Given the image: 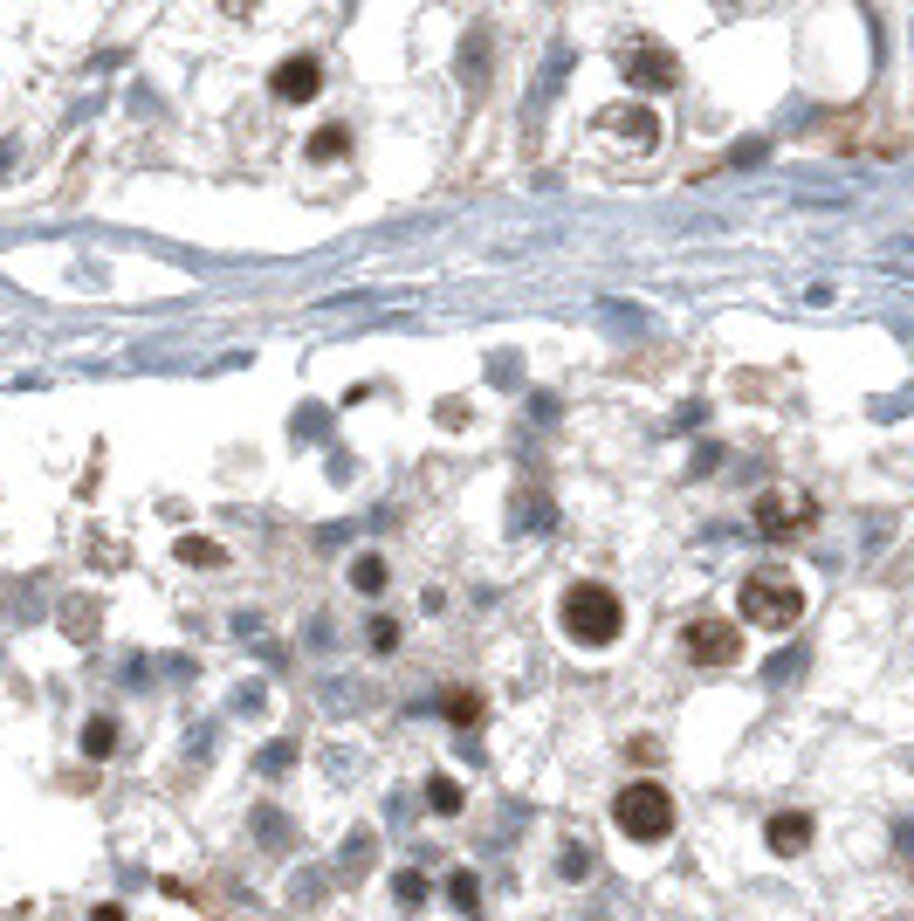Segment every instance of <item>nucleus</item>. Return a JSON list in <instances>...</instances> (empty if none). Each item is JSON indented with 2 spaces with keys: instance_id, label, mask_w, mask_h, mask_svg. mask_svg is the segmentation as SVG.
<instances>
[{
  "instance_id": "17",
  "label": "nucleus",
  "mask_w": 914,
  "mask_h": 921,
  "mask_svg": "<svg viewBox=\"0 0 914 921\" xmlns=\"http://www.w3.org/2000/svg\"><path fill=\"white\" fill-rule=\"evenodd\" d=\"M392 901H399V908H420V901H427V874H413V866H406V874H392Z\"/></svg>"
},
{
  "instance_id": "18",
  "label": "nucleus",
  "mask_w": 914,
  "mask_h": 921,
  "mask_svg": "<svg viewBox=\"0 0 914 921\" xmlns=\"http://www.w3.org/2000/svg\"><path fill=\"white\" fill-rule=\"evenodd\" d=\"M372 647L392 653V647H399V626H392V619H372Z\"/></svg>"
},
{
  "instance_id": "16",
  "label": "nucleus",
  "mask_w": 914,
  "mask_h": 921,
  "mask_svg": "<svg viewBox=\"0 0 914 921\" xmlns=\"http://www.w3.org/2000/svg\"><path fill=\"white\" fill-rule=\"evenodd\" d=\"M427 805H433L440 818H454V811H461V784H454V777H427Z\"/></svg>"
},
{
  "instance_id": "15",
  "label": "nucleus",
  "mask_w": 914,
  "mask_h": 921,
  "mask_svg": "<svg viewBox=\"0 0 914 921\" xmlns=\"http://www.w3.org/2000/svg\"><path fill=\"white\" fill-rule=\"evenodd\" d=\"M351 584H358L364 599H379V592H385V557H372V550H364L358 565H351Z\"/></svg>"
},
{
  "instance_id": "11",
  "label": "nucleus",
  "mask_w": 914,
  "mask_h": 921,
  "mask_svg": "<svg viewBox=\"0 0 914 921\" xmlns=\"http://www.w3.org/2000/svg\"><path fill=\"white\" fill-rule=\"evenodd\" d=\"M448 908H454V914H482V874L454 866V874H448Z\"/></svg>"
},
{
  "instance_id": "14",
  "label": "nucleus",
  "mask_w": 914,
  "mask_h": 921,
  "mask_svg": "<svg viewBox=\"0 0 914 921\" xmlns=\"http://www.w3.org/2000/svg\"><path fill=\"white\" fill-rule=\"evenodd\" d=\"M606 124H612V132H625V138H633V145H640V151H646V145H653V138H661V124H653V117H646V111H640V104H633V111H625V117H606Z\"/></svg>"
},
{
  "instance_id": "12",
  "label": "nucleus",
  "mask_w": 914,
  "mask_h": 921,
  "mask_svg": "<svg viewBox=\"0 0 914 921\" xmlns=\"http://www.w3.org/2000/svg\"><path fill=\"white\" fill-rule=\"evenodd\" d=\"M440 715H448L454 729H475L482 723V695L475 687H448V695H440Z\"/></svg>"
},
{
  "instance_id": "13",
  "label": "nucleus",
  "mask_w": 914,
  "mask_h": 921,
  "mask_svg": "<svg viewBox=\"0 0 914 921\" xmlns=\"http://www.w3.org/2000/svg\"><path fill=\"white\" fill-rule=\"evenodd\" d=\"M179 565H193V571H221V565H227V550L214 544V536H179Z\"/></svg>"
},
{
  "instance_id": "3",
  "label": "nucleus",
  "mask_w": 914,
  "mask_h": 921,
  "mask_svg": "<svg viewBox=\"0 0 914 921\" xmlns=\"http://www.w3.org/2000/svg\"><path fill=\"white\" fill-rule=\"evenodd\" d=\"M743 619H749V626H770V633L798 626V619H804V584H798V578H783V571H756V578H743Z\"/></svg>"
},
{
  "instance_id": "4",
  "label": "nucleus",
  "mask_w": 914,
  "mask_h": 921,
  "mask_svg": "<svg viewBox=\"0 0 914 921\" xmlns=\"http://www.w3.org/2000/svg\"><path fill=\"white\" fill-rule=\"evenodd\" d=\"M681 647H688L695 668H736V660H743V626L722 619V612H701V619H688Z\"/></svg>"
},
{
  "instance_id": "10",
  "label": "nucleus",
  "mask_w": 914,
  "mask_h": 921,
  "mask_svg": "<svg viewBox=\"0 0 914 921\" xmlns=\"http://www.w3.org/2000/svg\"><path fill=\"white\" fill-rule=\"evenodd\" d=\"M345 151H351V132H345V124H324V132H309L303 159H309V166H337Z\"/></svg>"
},
{
  "instance_id": "9",
  "label": "nucleus",
  "mask_w": 914,
  "mask_h": 921,
  "mask_svg": "<svg viewBox=\"0 0 914 921\" xmlns=\"http://www.w3.org/2000/svg\"><path fill=\"white\" fill-rule=\"evenodd\" d=\"M117 743H124V729H117V715H90V723H83V757H90V763H103V757H117Z\"/></svg>"
},
{
  "instance_id": "19",
  "label": "nucleus",
  "mask_w": 914,
  "mask_h": 921,
  "mask_svg": "<svg viewBox=\"0 0 914 921\" xmlns=\"http://www.w3.org/2000/svg\"><path fill=\"white\" fill-rule=\"evenodd\" d=\"M290 757H296L290 743H275V750H261V771H269V777H275V771H282V763H290Z\"/></svg>"
},
{
  "instance_id": "20",
  "label": "nucleus",
  "mask_w": 914,
  "mask_h": 921,
  "mask_svg": "<svg viewBox=\"0 0 914 921\" xmlns=\"http://www.w3.org/2000/svg\"><path fill=\"white\" fill-rule=\"evenodd\" d=\"M221 8H227V14H255V0H221Z\"/></svg>"
},
{
  "instance_id": "7",
  "label": "nucleus",
  "mask_w": 914,
  "mask_h": 921,
  "mask_svg": "<svg viewBox=\"0 0 914 921\" xmlns=\"http://www.w3.org/2000/svg\"><path fill=\"white\" fill-rule=\"evenodd\" d=\"M269 90H275V104H317V90H324V62H317V56H290V62L269 76Z\"/></svg>"
},
{
  "instance_id": "2",
  "label": "nucleus",
  "mask_w": 914,
  "mask_h": 921,
  "mask_svg": "<svg viewBox=\"0 0 914 921\" xmlns=\"http://www.w3.org/2000/svg\"><path fill=\"white\" fill-rule=\"evenodd\" d=\"M612 826L625 839H640V846H661V839L674 832V791L667 784H653V777H633L612 798Z\"/></svg>"
},
{
  "instance_id": "8",
  "label": "nucleus",
  "mask_w": 914,
  "mask_h": 921,
  "mask_svg": "<svg viewBox=\"0 0 914 921\" xmlns=\"http://www.w3.org/2000/svg\"><path fill=\"white\" fill-rule=\"evenodd\" d=\"M764 846L777 860H798L804 846H812V811H770L764 818Z\"/></svg>"
},
{
  "instance_id": "6",
  "label": "nucleus",
  "mask_w": 914,
  "mask_h": 921,
  "mask_svg": "<svg viewBox=\"0 0 914 921\" xmlns=\"http://www.w3.org/2000/svg\"><path fill=\"white\" fill-rule=\"evenodd\" d=\"M619 69H625V83H633V90H674V83H681V62H674L661 42H633L619 56Z\"/></svg>"
},
{
  "instance_id": "5",
  "label": "nucleus",
  "mask_w": 914,
  "mask_h": 921,
  "mask_svg": "<svg viewBox=\"0 0 914 921\" xmlns=\"http://www.w3.org/2000/svg\"><path fill=\"white\" fill-rule=\"evenodd\" d=\"M819 523V502L798 496V489H764L756 496V536H770V544H791Z\"/></svg>"
},
{
  "instance_id": "1",
  "label": "nucleus",
  "mask_w": 914,
  "mask_h": 921,
  "mask_svg": "<svg viewBox=\"0 0 914 921\" xmlns=\"http://www.w3.org/2000/svg\"><path fill=\"white\" fill-rule=\"evenodd\" d=\"M557 626L571 647H612V639L625 633V605L612 584H598V578H578V584H564V599H557Z\"/></svg>"
},
{
  "instance_id": "21",
  "label": "nucleus",
  "mask_w": 914,
  "mask_h": 921,
  "mask_svg": "<svg viewBox=\"0 0 914 921\" xmlns=\"http://www.w3.org/2000/svg\"><path fill=\"white\" fill-rule=\"evenodd\" d=\"M90 921H124V908H97V914H90Z\"/></svg>"
}]
</instances>
